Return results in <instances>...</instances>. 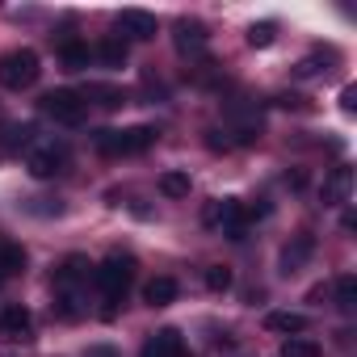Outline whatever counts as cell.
Here are the masks:
<instances>
[{"label":"cell","mask_w":357,"mask_h":357,"mask_svg":"<svg viewBox=\"0 0 357 357\" xmlns=\"http://www.w3.org/2000/svg\"><path fill=\"white\" fill-rule=\"evenodd\" d=\"M135 269H139V261L130 252H109L101 265H93V286L101 290V311H97L101 319L118 315V307L126 303V294L135 286Z\"/></svg>","instance_id":"1"},{"label":"cell","mask_w":357,"mask_h":357,"mask_svg":"<svg viewBox=\"0 0 357 357\" xmlns=\"http://www.w3.org/2000/svg\"><path fill=\"white\" fill-rule=\"evenodd\" d=\"M155 139H160L155 126H122V130L105 126V130L93 135V147L101 155H114L118 160V155H143L147 147H155Z\"/></svg>","instance_id":"2"},{"label":"cell","mask_w":357,"mask_h":357,"mask_svg":"<svg viewBox=\"0 0 357 357\" xmlns=\"http://www.w3.org/2000/svg\"><path fill=\"white\" fill-rule=\"evenodd\" d=\"M43 76V59L38 51L30 47H13L0 55V89H9V93H22V89H34Z\"/></svg>","instance_id":"3"},{"label":"cell","mask_w":357,"mask_h":357,"mask_svg":"<svg viewBox=\"0 0 357 357\" xmlns=\"http://www.w3.org/2000/svg\"><path fill=\"white\" fill-rule=\"evenodd\" d=\"M68 168H72L68 143L47 139V143H34V147L26 151V172L34 176V181H55V176H63Z\"/></svg>","instance_id":"4"},{"label":"cell","mask_w":357,"mask_h":357,"mask_svg":"<svg viewBox=\"0 0 357 357\" xmlns=\"http://www.w3.org/2000/svg\"><path fill=\"white\" fill-rule=\"evenodd\" d=\"M202 223H206V227H219L227 240H244L252 215H248V206H244L240 198H215V202L202 211Z\"/></svg>","instance_id":"5"},{"label":"cell","mask_w":357,"mask_h":357,"mask_svg":"<svg viewBox=\"0 0 357 357\" xmlns=\"http://www.w3.org/2000/svg\"><path fill=\"white\" fill-rule=\"evenodd\" d=\"M38 109L51 122H59V126H80L84 114H89V105H84V97L76 89H51V93H43L38 97Z\"/></svg>","instance_id":"6"},{"label":"cell","mask_w":357,"mask_h":357,"mask_svg":"<svg viewBox=\"0 0 357 357\" xmlns=\"http://www.w3.org/2000/svg\"><path fill=\"white\" fill-rule=\"evenodd\" d=\"M139 357H190V344H185V332L181 328H155L143 344Z\"/></svg>","instance_id":"7"},{"label":"cell","mask_w":357,"mask_h":357,"mask_svg":"<svg viewBox=\"0 0 357 357\" xmlns=\"http://www.w3.org/2000/svg\"><path fill=\"white\" fill-rule=\"evenodd\" d=\"M155 30H160V26H155L151 13H143V9H122L114 38H122V43H147V38H155Z\"/></svg>","instance_id":"8"},{"label":"cell","mask_w":357,"mask_h":357,"mask_svg":"<svg viewBox=\"0 0 357 357\" xmlns=\"http://www.w3.org/2000/svg\"><path fill=\"white\" fill-rule=\"evenodd\" d=\"M89 257H80V252H72V257H63L55 269H51V286L55 290H84V282H89Z\"/></svg>","instance_id":"9"},{"label":"cell","mask_w":357,"mask_h":357,"mask_svg":"<svg viewBox=\"0 0 357 357\" xmlns=\"http://www.w3.org/2000/svg\"><path fill=\"white\" fill-rule=\"evenodd\" d=\"M34 336V315L22 303L0 307V340H30Z\"/></svg>","instance_id":"10"},{"label":"cell","mask_w":357,"mask_h":357,"mask_svg":"<svg viewBox=\"0 0 357 357\" xmlns=\"http://www.w3.org/2000/svg\"><path fill=\"white\" fill-rule=\"evenodd\" d=\"M349 194H353V168L349 164H336L324 176V185H319V202L324 206H340V202H349Z\"/></svg>","instance_id":"11"},{"label":"cell","mask_w":357,"mask_h":357,"mask_svg":"<svg viewBox=\"0 0 357 357\" xmlns=\"http://www.w3.org/2000/svg\"><path fill=\"white\" fill-rule=\"evenodd\" d=\"M55 51H59V63H63L68 72H84L89 59H93V47H89L84 38H76V34H63Z\"/></svg>","instance_id":"12"},{"label":"cell","mask_w":357,"mask_h":357,"mask_svg":"<svg viewBox=\"0 0 357 357\" xmlns=\"http://www.w3.org/2000/svg\"><path fill=\"white\" fill-rule=\"evenodd\" d=\"M176 294H181V286H176V278H168V273H160V278H151L143 286V303L147 307H168V303H176Z\"/></svg>","instance_id":"13"},{"label":"cell","mask_w":357,"mask_h":357,"mask_svg":"<svg viewBox=\"0 0 357 357\" xmlns=\"http://www.w3.org/2000/svg\"><path fill=\"white\" fill-rule=\"evenodd\" d=\"M311 252H315V236H307V231H303V236H294V240L282 248V269H286V273H294L298 265H307V261H311Z\"/></svg>","instance_id":"14"},{"label":"cell","mask_w":357,"mask_h":357,"mask_svg":"<svg viewBox=\"0 0 357 357\" xmlns=\"http://www.w3.org/2000/svg\"><path fill=\"white\" fill-rule=\"evenodd\" d=\"M80 97H84V105L93 101V105H101V109H122V105H126V89H118V84H89Z\"/></svg>","instance_id":"15"},{"label":"cell","mask_w":357,"mask_h":357,"mask_svg":"<svg viewBox=\"0 0 357 357\" xmlns=\"http://www.w3.org/2000/svg\"><path fill=\"white\" fill-rule=\"evenodd\" d=\"M26 269V248L17 240H0V282H9Z\"/></svg>","instance_id":"16"},{"label":"cell","mask_w":357,"mask_h":357,"mask_svg":"<svg viewBox=\"0 0 357 357\" xmlns=\"http://www.w3.org/2000/svg\"><path fill=\"white\" fill-rule=\"evenodd\" d=\"M265 328L282 332V336H298V332H307V315H298V311H269Z\"/></svg>","instance_id":"17"},{"label":"cell","mask_w":357,"mask_h":357,"mask_svg":"<svg viewBox=\"0 0 357 357\" xmlns=\"http://www.w3.org/2000/svg\"><path fill=\"white\" fill-rule=\"evenodd\" d=\"M93 55H97V63L101 68H126V43L122 38H101L97 47H93Z\"/></svg>","instance_id":"18"},{"label":"cell","mask_w":357,"mask_h":357,"mask_svg":"<svg viewBox=\"0 0 357 357\" xmlns=\"http://www.w3.org/2000/svg\"><path fill=\"white\" fill-rule=\"evenodd\" d=\"M176 47L181 51H202L206 47V26L202 22H176Z\"/></svg>","instance_id":"19"},{"label":"cell","mask_w":357,"mask_h":357,"mask_svg":"<svg viewBox=\"0 0 357 357\" xmlns=\"http://www.w3.org/2000/svg\"><path fill=\"white\" fill-rule=\"evenodd\" d=\"M160 194H164V198H190V172L168 168V172L160 176Z\"/></svg>","instance_id":"20"},{"label":"cell","mask_w":357,"mask_h":357,"mask_svg":"<svg viewBox=\"0 0 357 357\" xmlns=\"http://www.w3.org/2000/svg\"><path fill=\"white\" fill-rule=\"evenodd\" d=\"M336 307H340L344 315L357 311V273H340V278H336Z\"/></svg>","instance_id":"21"},{"label":"cell","mask_w":357,"mask_h":357,"mask_svg":"<svg viewBox=\"0 0 357 357\" xmlns=\"http://www.w3.org/2000/svg\"><path fill=\"white\" fill-rule=\"evenodd\" d=\"M328 59H332V51H328V55H324V51H315V55H307V59H298V63H294V76H298V80L324 76V72H328Z\"/></svg>","instance_id":"22"},{"label":"cell","mask_w":357,"mask_h":357,"mask_svg":"<svg viewBox=\"0 0 357 357\" xmlns=\"http://www.w3.org/2000/svg\"><path fill=\"white\" fill-rule=\"evenodd\" d=\"M282 357H319V344H315L311 336H286Z\"/></svg>","instance_id":"23"},{"label":"cell","mask_w":357,"mask_h":357,"mask_svg":"<svg viewBox=\"0 0 357 357\" xmlns=\"http://www.w3.org/2000/svg\"><path fill=\"white\" fill-rule=\"evenodd\" d=\"M206 290L211 294H227L231 290V269L227 265H211L206 269Z\"/></svg>","instance_id":"24"},{"label":"cell","mask_w":357,"mask_h":357,"mask_svg":"<svg viewBox=\"0 0 357 357\" xmlns=\"http://www.w3.org/2000/svg\"><path fill=\"white\" fill-rule=\"evenodd\" d=\"M30 143H34V122L9 126V135H5V147H9V151H17V147H30Z\"/></svg>","instance_id":"25"},{"label":"cell","mask_w":357,"mask_h":357,"mask_svg":"<svg viewBox=\"0 0 357 357\" xmlns=\"http://www.w3.org/2000/svg\"><path fill=\"white\" fill-rule=\"evenodd\" d=\"M273 34H278L273 22H257V26H248V47H269Z\"/></svg>","instance_id":"26"},{"label":"cell","mask_w":357,"mask_h":357,"mask_svg":"<svg viewBox=\"0 0 357 357\" xmlns=\"http://www.w3.org/2000/svg\"><path fill=\"white\" fill-rule=\"evenodd\" d=\"M206 147H211V151H231V139H227V130L211 126V130H206Z\"/></svg>","instance_id":"27"},{"label":"cell","mask_w":357,"mask_h":357,"mask_svg":"<svg viewBox=\"0 0 357 357\" xmlns=\"http://www.w3.org/2000/svg\"><path fill=\"white\" fill-rule=\"evenodd\" d=\"M340 105H344V114H353V109H357V89H353V84L340 93Z\"/></svg>","instance_id":"28"},{"label":"cell","mask_w":357,"mask_h":357,"mask_svg":"<svg viewBox=\"0 0 357 357\" xmlns=\"http://www.w3.org/2000/svg\"><path fill=\"white\" fill-rule=\"evenodd\" d=\"M278 105H286V109H290V105H294V109H307V101H303V97H278Z\"/></svg>","instance_id":"29"},{"label":"cell","mask_w":357,"mask_h":357,"mask_svg":"<svg viewBox=\"0 0 357 357\" xmlns=\"http://www.w3.org/2000/svg\"><path fill=\"white\" fill-rule=\"evenodd\" d=\"M89 357H118V353H114L109 344H101V349H89Z\"/></svg>","instance_id":"30"}]
</instances>
